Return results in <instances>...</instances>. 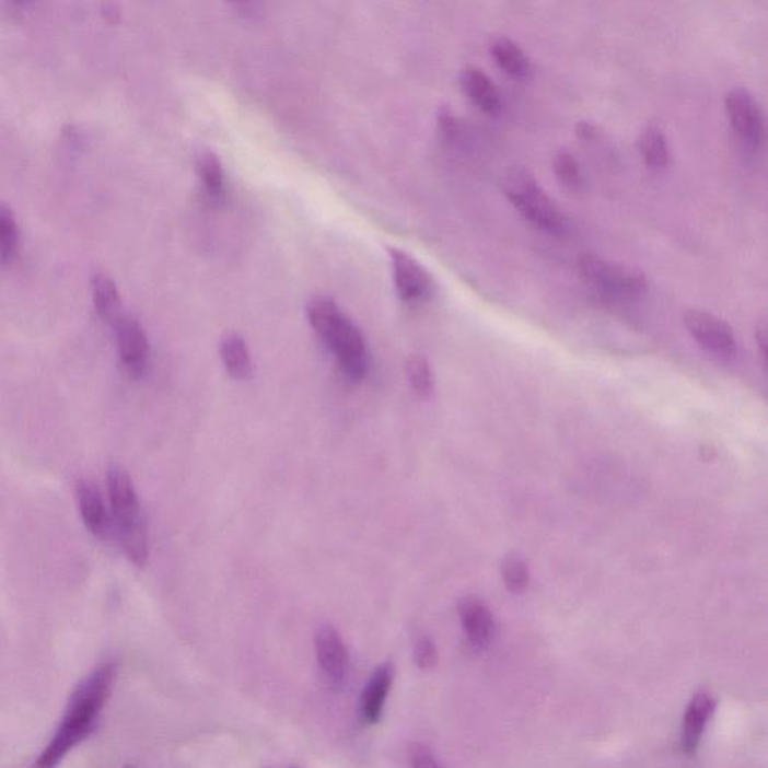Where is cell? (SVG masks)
Wrapping results in <instances>:
<instances>
[{
    "label": "cell",
    "mask_w": 768,
    "mask_h": 768,
    "mask_svg": "<svg viewBox=\"0 0 768 768\" xmlns=\"http://www.w3.org/2000/svg\"><path fill=\"white\" fill-rule=\"evenodd\" d=\"M116 680L112 661L95 666L72 690L62 722L50 743L31 768H56L72 749L94 733L105 702L110 698Z\"/></svg>",
    "instance_id": "6da1fadb"
},
{
    "label": "cell",
    "mask_w": 768,
    "mask_h": 768,
    "mask_svg": "<svg viewBox=\"0 0 768 768\" xmlns=\"http://www.w3.org/2000/svg\"><path fill=\"white\" fill-rule=\"evenodd\" d=\"M309 321L314 333L334 351L347 379L359 382L368 373L365 339L354 323L327 298H315L309 305Z\"/></svg>",
    "instance_id": "7a4b0ae2"
},
{
    "label": "cell",
    "mask_w": 768,
    "mask_h": 768,
    "mask_svg": "<svg viewBox=\"0 0 768 768\" xmlns=\"http://www.w3.org/2000/svg\"><path fill=\"white\" fill-rule=\"evenodd\" d=\"M504 194L524 220L551 236H563L569 218L525 168H513L504 177Z\"/></svg>",
    "instance_id": "3957f363"
},
{
    "label": "cell",
    "mask_w": 768,
    "mask_h": 768,
    "mask_svg": "<svg viewBox=\"0 0 768 768\" xmlns=\"http://www.w3.org/2000/svg\"><path fill=\"white\" fill-rule=\"evenodd\" d=\"M578 270L593 290L614 301H637L649 290V282L640 269L606 260L596 254L581 256Z\"/></svg>",
    "instance_id": "277c9868"
},
{
    "label": "cell",
    "mask_w": 768,
    "mask_h": 768,
    "mask_svg": "<svg viewBox=\"0 0 768 768\" xmlns=\"http://www.w3.org/2000/svg\"><path fill=\"white\" fill-rule=\"evenodd\" d=\"M107 488L113 516L112 525L116 533V539L146 530L135 484L123 467L112 466L108 468Z\"/></svg>",
    "instance_id": "5b68a950"
},
{
    "label": "cell",
    "mask_w": 768,
    "mask_h": 768,
    "mask_svg": "<svg viewBox=\"0 0 768 768\" xmlns=\"http://www.w3.org/2000/svg\"><path fill=\"white\" fill-rule=\"evenodd\" d=\"M725 112L734 135L743 146L757 151L766 140L761 105L746 88L731 89L725 96Z\"/></svg>",
    "instance_id": "8992f818"
},
{
    "label": "cell",
    "mask_w": 768,
    "mask_h": 768,
    "mask_svg": "<svg viewBox=\"0 0 768 768\" xmlns=\"http://www.w3.org/2000/svg\"><path fill=\"white\" fill-rule=\"evenodd\" d=\"M685 325L695 341L711 356L733 359L737 354V339L728 323L701 310L687 311Z\"/></svg>",
    "instance_id": "52a82bcc"
},
{
    "label": "cell",
    "mask_w": 768,
    "mask_h": 768,
    "mask_svg": "<svg viewBox=\"0 0 768 768\" xmlns=\"http://www.w3.org/2000/svg\"><path fill=\"white\" fill-rule=\"evenodd\" d=\"M115 327L117 351L125 370L132 377H141L144 374L151 354L148 335L143 327L135 317L120 314L113 323Z\"/></svg>",
    "instance_id": "ba28073f"
},
{
    "label": "cell",
    "mask_w": 768,
    "mask_h": 768,
    "mask_svg": "<svg viewBox=\"0 0 768 768\" xmlns=\"http://www.w3.org/2000/svg\"><path fill=\"white\" fill-rule=\"evenodd\" d=\"M389 256L396 291H398L402 301L407 303L427 301L431 296L432 287H434L431 275L404 251L392 248Z\"/></svg>",
    "instance_id": "9c48e42d"
},
{
    "label": "cell",
    "mask_w": 768,
    "mask_h": 768,
    "mask_svg": "<svg viewBox=\"0 0 768 768\" xmlns=\"http://www.w3.org/2000/svg\"><path fill=\"white\" fill-rule=\"evenodd\" d=\"M315 653H317L318 664L327 682L335 686L341 685L349 674L350 658L342 638L337 629L329 625H323L315 632Z\"/></svg>",
    "instance_id": "30bf717a"
},
{
    "label": "cell",
    "mask_w": 768,
    "mask_h": 768,
    "mask_svg": "<svg viewBox=\"0 0 768 768\" xmlns=\"http://www.w3.org/2000/svg\"><path fill=\"white\" fill-rule=\"evenodd\" d=\"M77 503L89 532L98 539H107L113 525L100 488L91 480H82L77 485Z\"/></svg>",
    "instance_id": "8fae6325"
},
{
    "label": "cell",
    "mask_w": 768,
    "mask_h": 768,
    "mask_svg": "<svg viewBox=\"0 0 768 768\" xmlns=\"http://www.w3.org/2000/svg\"><path fill=\"white\" fill-rule=\"evenodd\" d=\"M458 614L468 641L476 649H485L494 638V617L478 597H466L459 602Z\"/></svg>",
    "instance_id": "7c38bea8"
},
{
    "label": "cell",
    "mask_w": 768,
    "mask_h": 768,
    "mask_svg": "<svg viewBox=\"0 0 768 768\" xmlns=\"http://www.w3.org/2000/svg\"><path fill=\"white\" fill-rule=\"evenodd\" d=\"M714 707H717V701L707 693L695 695L693 701L687 706L682 728V749L685 754L694 755L698 750Z\"/></svg>",
    "instance_id": "4fadbf2b"
},
{
    "label": "cell",
    "mask_w": 768,
    "mask_h": 768,
    "mask_svg": "<svg viewBox=\"0 0 768 768\" xmlns=\"http://www.w3.org/2000/svg\"><path fill=\"white\" fill-rule=\"evenodd\" d=\"M459 83L464 94L479 110L494 116L503 108V100H501L499 89L479 68H466L461 72Z\"/></svg>",
    "instance_id": "5bb4252c"
},
{
    "label": "cell",
    "mask_w": 768,
    "mask_h": 768,
    "mask_svg": "<svg viewBox=\"0 0 768 768\" xmlns=\"http://www.w3.org/2000/svg\"><path fill=\"white\" fill-rule=\"evenodd\" d=\"M392 677H394V671H392L391 664L380 665L371 674L361 698L363 721L375 723L382 717L384 702H386L387 694H389Z\"/></svg>",
    "instance_id": "9a60e30c"
},
{
    "label": "cell",
    "mask_w": 768,
    "mask_h": 768,
    "mask_svg": "<svg viewBox=\"0 0 768 768\" xmlns=\"http://www.w3.org/2000/svg\"><path fill=\"white\" fill-rule=\"evenodd\" d=\"M491 55L501 71L515 80H528L533 74L532 62L523 48L508 36H499L492 39Z\"/></svg>",
    "instance_id": "2e32d148"
},
{
    "label": "cell",
    "mask_w": 768,
    "mask_h": 768,
    "mask_svg": "<svg viewBox=\"0 0 768 768\" xmlns=\"http://www.w3.org/2000/svg\"><path fill=\"white\" fill-rule=\"evenodd\" d=\"M221 358L230 377L248 380L253 377V359L245 339L237 334H228L221 339Z\"/></svg>",
    "instance_id": "e0dca14e"
},
{
    "label": "cell",
    "mask_w": 768,
    "mask_h": 768,
    "mask_svg": "<svg viewBox=\"0 0 768 768\" xmlns=\"http://www.w3.org/2000/svg\"><path fill=\"white\" fill-rule=\"evenodd\" d=\"M638 149L647 167L662 170L670 164V148L664 129L658 124H649L638 139Z\"/></svg>",
    "instance_id": "ac0fdd59"
},
{
    "label": "cell",
    "mask_w": 768,
    "mask_h": 768,
    "mask_svg": "<svg viewBox=\"0 0 768 768\" xmlns=\"http://www.w3.org/2000/svg\"><path fill=\"white\" fill-rule=\"evenodd\" d=\"M92 296L96 313L104 322L115 323L120 314V296L115 281L104 274H96L92 281Z\"/></svg>",
    "instance_id": "d6986e66"
},
{
    "label": "cell",
    "mask_w": 768,
    "mask_h": 768,
    "mask_svg": "<svg viewBox=\"0 0 768 768\" xmlns=\"http://www.w3.org/2000/svg\"><path fill=\"white\" fill-rule=\"evenodd\" d=\"M197 175L210 196H221L224 191V172L216 153L205 151L196 158Z\"/></svg>",
    "instance_id": "ffe728a7"
},
{
    "label": "cell",
    "mask_w": 768,
    "mask_h": 768,
    "mask_svg": "<svg viewBox=\"0 0 768 768\" xmlns=\"http://www.w3.org/2000/svg\"><path fill=\"white\" fill-rule=\"evenodd\" d=\"M19 248V228L14 213L5 205H0V261L14 260Z\"/></svg>",
    "instance_id": "44dd1931"
},
{
    "label": "cell",
    "mask_w": 768,
    "mask_h": 768,
    "mask_svg": "<svg viewBox=\"0 0 768 768\" xmlns=\"http://www.w3.org/2000/svg\"><path fill=\"white\" fill-rule=\"evenodd\" d=\"M554 173H556L560 184L566 189H571V191H580L582 185H584V176H582L580 163H578L575 155L566 151V149L554 158Z\"/></svg>",
    "instance_id": "7402d4cb"
},
{
    "label": "cell",
    "mask_w": 768,
    "mask_h": 768,
    "mask_svg": "<svg viewBox=\"0 0 768 768\" xmlns=\"http://www.w3.org/2000/svg\"><path fill=\"white\" fill-rule=\"evenodd\" d=\"M407 375L411 389L420 398H428L434 391V375H432L430 363L423 356H414L408 361Z\"/></svg>",
    "instance_id": "603a6c76"
},
{
    "label": "cell",
    "mask_w": 768,
    "mask_h": 768,
    "mask_svg": "<svg viewBox=\"0 0 768 768\" xmlns=\"http://www.w3.org/2000/svg\"><path fill=\"white\" fill-rule=\"evenodd\" d=\"M501 577L509 592L521 593L528 585V569L524 561L515 556H509L501 563Z\"/></svg>",
    "instance_id": "cb8c5ba5"
},
{
    "label": "cell",
    "mask_w": 768,
    "mask_h": 768,
    "mask_svg": "<svg viewBox=\"0 0 768 768\" xmlns=\"http://www.w3.org/2000/svg\"><path fill=\"white\" fill-rule=\"evenodd\" d=\"M415 661L419 668L431 670L437 664V649L428 637L419 638L415 645Z\"/></svg>",
    "instance_id": "d4e9b609"
},
{
    "label": "cell",
    "mask_w": 768,
    "mask_h": 768,
    "mask_svg": "<svg viewBox=\"0 0 768 768\" xmlns=\"http://www.w3.org/2000/svg\"><path fill=\"white\" fill-rule=\"evenodd\" d=\"M410 764L411 768H443L437 761L430 747L419 745V743L410 747Z\"/></svg>",
    "instance_id": "484cf974"
},
{
    "label": "cell",
    "mask_w": 768,
    "mask_h": 768,
    "mask_svg": "<svg viewBox=\"0 0 768 768\" xmlns=\"http://www.w3.org/2000/svg\"><path fill=\"white\" fill-rule=\"evenodd\" d=\"M578 135H580L582 139L593 140L594 137L597 136V131L592 124L584 123L580 124V127H578Z\"/></svg>",
    "instance_id": "4316f807"
},
{
    "label": "cell",
    "mask_w": 768,
    "mask_h": 768,
    "mask_svg": "<svg viewBox=\"0 0 768 768\" xmlns=\"http://www.w3.org/2000/svg\"><path fill=\"white\" fill-rule=\"evenodd\" d=\"M103 11V14L105 18H107L108 22L116 23L120 18L119 8H117V5H113V3H107V5H104Z\"/></svg>",
    "instance_id": "83f0119b"
},
{
    "label": "cell",
    "mask_w": 768,
    "mask_h": 768,
    "mask_svg": "<svg viewBox=\"0 0 768 768\" xmlns=\"http://www.w3.org/2000/svg\"><path fill=\"white\" fill-rule=\"evenodd\" d=\"M757 342L759 344V349H761L764 362H766V342H767L766 326L759 327V329L757 330Z\"/></svg>",
    "instance_id": "f1b7e54d"
}]
</instances>
